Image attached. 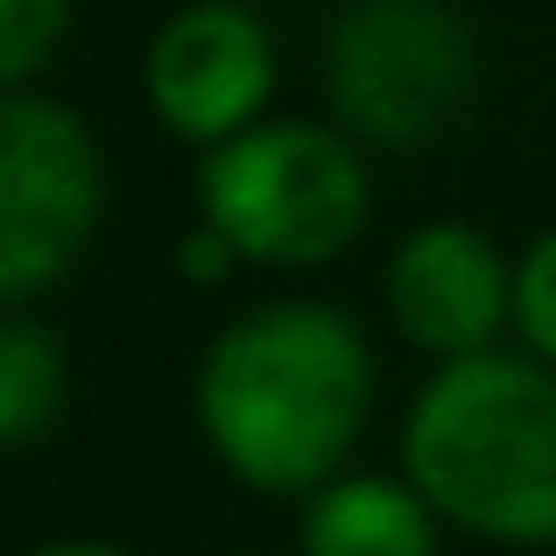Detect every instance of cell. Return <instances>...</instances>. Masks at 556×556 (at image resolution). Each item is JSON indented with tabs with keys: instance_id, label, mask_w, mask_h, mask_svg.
Segmentation results:
<instances>
[{
	"instance_id": "obj_1",
	"label": "cell",
	"mask_w": 556,
	"mask_h": 556,
	"mask_svg": "<svg viewBox=\"0 0 556 556\" xmlns=\"http://www.w3.org/2000/svg\"><path fill=\"white\" fill-rule=\"evenodd\" d=\"M374 408V353L331 303H261L212 339L198 422L254 493H317L339 479Z\"/></svg>"
},
{
	"instance_id": "obj_4",
	"label": "cell",
	"mask_w": 556,
	"mask_h": 556,
	"mask_svg": "<svg viewBox=\"0 0 556 556\" xmlns=\"http://www.w3.org/2000/svg\"><path fill=\"white\" fill-rule=\"evenodd\" d=\"M479 50L444 0H359L331 28L325 92L353 135L416 149L472 106Z\"/></svg>"
},
{
	"instance_id": "obj_9",
	"label": "cell",
	"mask_w": 556,
	"mask_h": 556,
	"mask_svg": "<svg viewBox=\"0 0 556 556\" xmlns=\"http://www.w3.org/2000/svg\"><path fill=\"white\" fill-rule=\"evenodd\" d=\"M64 408V353L36 317H0V451L36 444Z\"/></svg>"
},
{
	"instance_id": "obj_3",
	"label": "cell",
	"mask_w": 556,
	"mask_h": 556,
	"mask_svg": "<svg viewBox=\"0 0 556 556\" xmlns=\"http://www.w3.org/2000/svg\"><path fill=\"white\" fill-rule=\"evenodd\" d=\"M204 226L226 232L240 261L317 268L345 254L367 226V169L339 127L261 121L204 155L198 169Z\"/></svg>"
},
{
	"instance_id": "obj_6",
	"label": "cell",
	"mask_w": 556,
	"mask_h": 556,
	"mask_svg": "<svg viewBox=\"0 0 556 556\" xmlns=\"http://www.w3.org/2000/svg\"><path fill=\"white\" fill-rule=\"evenodd\" d=\"M275 92V42L232 0H198L169 14L149 42V106L177 141L226 149L232 135L261 127Z\"/></svg>"
},
{
	"instance_id": "obj_5",
	"label": "cell",
	"mask_w": 556,
	"mask_h": 556,
	"mask_svg": "<svg viewBox=\"0 0 556 556\" xmlns=\"http://www.w3.org/2000/svg\"><path fill=\"white\" fill-rule=\"evenodd\" d=\"M99 149L71 106L0 92V303L50 289L99 226Z\"/></svg>"
},
{
	"instance_id": "obj_11",
	"label": "cell",
	"mask_w": 556,
	"mask_h": 556,
	"mask_svg": "<svg viewBox=\"0 0 556 556\" xmlns=\"http://www.w3.org/2000/svg\"><path fill=\"white\" fill-rule=\"evenodd\" d=\"M515 331L543 367H556V226L521 254V268H515Z\"/></svg>"
},
{
	"instance_id": "obj_8",
	"label": "cell",
	"mask_w": 556,
	"mask_h": 556,
	"mask_svg": "<svg viewBox=\"0 0 556 556\" xmlns=\"http://www.w3.org/2000/svg\"><path fill=\"white\" fill-rule=\"evenodd\" d=\"M303 556H437V507L380 472H345L311 493Z\"/></svg>"
},
{
	"instance_id": "obj_12",
	"label": "cell",
	"mask_w": 556,
	"mask_h": 556,
	"mask_svg": "<svg viewBox=\"0 0 556 556\" xmlns=\"http://www.w3.org/2000/svg\"><path fill=\"white\" fill-rule=\"evenodd\" d=\"M232 261H240V254H232V240H226V232H212V226H198V232L177 247V268H184L198 289H212L218 275H232Z\"/></svg>"
},
{
	"instance_id": "obj_10",
	"label": "cell",
	"mask_w": 556,
	"mask_h": 556,
	"mask_svg": "<svg viewBox=\"0 0 556 556\" xmlns=\"http://www.w3.org/2000/svg\"><path fill=\"white\" fill-rule=\"evenodd\" d=\"M71 28V0H0V92H22L56 56Z\"/></svg>"
},
{
	"instance_id": "obj_7",
	"label": "cell",
	"mask_w": 556,
	"mask_h": 556,
	"mask_svg": "<svg viewBox=\"0 0 556 556\" xmlns=\"http://www.w3.org/2000/svg\"><path fill=\"white\" fill-rule=\"evenodd\" d=\"M388 311L430 359H479L515 317V275L479 226L430 218L388 261Z\"/></svg>"
},
{
	"instance_id": "obj_13",
	"label": "cell",
	"mask_w": 556,
	"mask_h": 556,
	"mask_svg": "<svg viewBox=\"0 0 556 556\" xmlns=\"http://www.w3.org/2000/svg\"><path fill=\"white\" fill-rule=\"evenodd\" d=\"M36 556H127V549H113V543H50Z\"/></svg>"
},
{
	"instance_id": "obj_2",
	"label": "cell",
	"mask_w": 556,
	"mask_h": 556,
	"mask_svg": "<svg viewBox=\"0 0 556 556\" xmlns=\"http://www.w3.org/2000/svg\"><path fill=\"white\" fill-rule=\"evenodd\" d=\"M402 465L437 521L515 549L556 543V374L515 353L437 367L408 408Z\"/></svg>"
}]
</instances>
